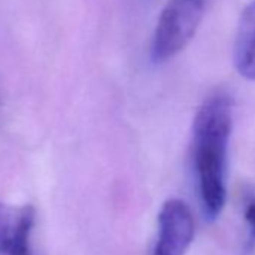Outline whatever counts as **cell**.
<instances>
[{"mask_svg": "<svg viewBox=\"0 0 255 255\" xmlns=\"http://www.w3.org/2000/svg\"><path fill=\"white\" fill-rule=\"evenodd\" d=\"M233 59L237 72L243 78L255 81V2L249 3L240 14Z\"/></svg>", "mask_w": 255, "mask_h": 255, "instance_id": "5", "label": "cell"}, {"mask_svg": "<svg viewBox=\"0 0 255 255\" xmlns=\"http://www.w3.org/2000/svg\"><path fill=\"white\" fill-rule=\"evenodd\" d=\"M233 105L225 93H215L198 108L192 125V158L204 216L213 221L225 204L227 152Z\"/></svg>", "mask_w": 255, "mask_h": 255, "instance_id": "1", "label": "cell"}, {"mask_svg": "<svg viewBox=\"0 0 255 255\" xmlns=\"http://www.w3.org/2000/svg\"><path fill=\"white\" fill-rule=\"evenodd\" d=\"M206 0H168L152 44L155 62H165L179 54L194 38L203 15Z\"/></svg>", "mask_w": 255, "mask_h": 255, "instance_id": "2", "label": "cell"}, {"mask_svg": "<svg viewBox=\"0 0 255 255\" xmlns=\"http://www.w3.org/2000/svg\"><path fill=\"white\" fill-rule=\"evenodd\" d=\"M158 225L153 255H185L194 239L191 209L180 200H168L161 209Z\"/></svg>", "mask_w": 255, "mask_h": 255, "instance_id": "3", "label": "cell"}, {"mask_svg": "<svg viewBox=\"0 0 255 255\" xmlns=\"http://www.w3.org/2000/svg\"><path fill=\"white\" fill-rule=\"evenodd\" d=\"M35 219L36 212L30 204L0 203V255H33L30 237Z\"/></svg>", "mask_w": 255, "mask_h": 255, "instance_id": "4", "label": "cell"}, {"mask_svg": "<svg viewBox=\"0 0 255 255\" xmlns=\"http://www.w3.org/2000/svg\"><path fill=\"white\" fill-rule=\"evenodd\" d=\"M245 221L248 224V239L246 246L251 249L255 246V195L251 197L245 206Z\"/></svg>", "mask_w": 255, "mask_h": 255, "instance_id": "6", "label": "cell"}]
</instances>
